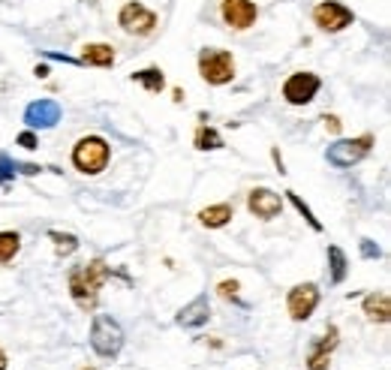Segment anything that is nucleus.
I'll return each instance as SVG.
<instances>
[{"mask_svg":"<svg viewBox=\"0 0 391 370\" xmlns=\"http://www.w3.org/2000/svg\"><path fill=\"white\" fill-rule=\"evenodd\" d=\"M112 277L106 259H93V262H84V265H75L70 271V295L72 301L79 305L82 310H93L100 301V289L102 283Z\"/></svg>","mask_w":391,"mask_h":370,"instance_id":"obj_1","label":"nucleus"},{"mask_svg":"<svg viewBox=\"0 0 391 370\" xmlns=\"http://www.w3.org/2000/svg\"><path fill=\"white\" fill-rule=\"evenodd\" d=\"M109 154H112V148L106 139L84 136L75 141V148H72V166L79 169L82 175H100L109 163Z\"/></svg>","mask_w":391,"mask_h":370,"instance_id":"obj_2","label":"nucleus"},{"mask_svg":"<svg viewBox=\"0 0 391 370\" xmlns=\"http://www.w3.org/2000/svg\"><path fill=\"white\" fill-rule=\"evenodd\" d=\"M91 346L102 358H118L123 349V328L106 313H97L91 322Z\"/></svg>","mask_w":391,"mask_h":370,"instance_id":"obj_3","label":"nucleus"},{"mask_svg":"<svg viewBox=\"0 0 391 370\" xmlns=\"http://www.w3.org/2000/svg\"><path fill=\"white\" fill-rule=\"evenodd\" d=\"M199 75L208 84H229L235 79V58L226 49H202L199 52Z\"/></svg>","mask_w":391,"mask_h":370,"instance_id":"obj_4","label":"nucleus"},{"mask_svg":"<svg viewBox=\"0 0 391 370\" xmlns=\"http://www.w3.org/2000/svg\"><path fill=\"white\" fill-rule=\"evenodd\" d=\"M370 151H374V136L365 132V136H358V139H337L335 145H328L325 160L337 169H349V166L361 163Z\"/></svg>","mask_w":391,"mask_h":370,"instance_id":"obj_5","label":"nucleus"},{"mask_svg":"<svg viewBox=\"0 0 391 370\" xmlns=\"http://www.w3.org/2000/svg\"><path fill=\"white\" fill-rule=\"evenodd\" d=\"M118 24H121V31L130 36H151L157 31V13L148 9L145 3H139V0H130V3L121 6Z\"/></svg>","mask_w":391,"mask_h":370,"instance_id":"obj_6","label":"nucleus"},{"mask_svg":"<svg viewBox=\"0 0 391 370\" xmlns=\"http://www.w3.org/2000/svg\"><path fill=\"white\" fill-rule=\"evenodd\" d=\"M352 22H355L352 9L343 6V3H337V0H322V3L313 6V24H316L319 31H325V33H340V31H346Z\"/></svg>","mask_w":391,"mask_h":370,"instance_id":"obj_7","label":"nucleus"},{"mask_svg":"<svg viewBox=\"0 0 391 370\" xmlns=\"http://www.w3.org/2000/svg\"><path fill=\"white\" fill-rule=\"evenodd\" d=\"M319 88H322V79L316 72H292L283 82V100L289 106H307L319 93Z\"/></svg>","mask_w":391,"mask_h":370,"instance_id":"obj_8","label":"nucleus"},{"mask_svg":"<svg viewBox=\"0 0 391 370\" xmlns=\"http://www.w3.org/2000/svg\"><path fill=\"white\" fill-rule=\"evenodd\" d=\"M319 305V286L316 283H298V286L289 289V298H286V310L295 322H304L313 316V310Z\"/></svg>","mask_w":391,"mask_h":370,"instance_id":"obj_9","label":"nucleus"},{"mask_svg":"<svg viewBox=\"0 0 391 370\" xmlns=\"http://www.w3.org/2000/svg\"><path fill=\"white\" fill-rule=\"evenodd\" d=\"M220 18L235 31H247L259 18V6L253 0H220Z\"/></svg>","mask_w":391,"mask_h":370,"instance_id":"obj_10","label":"nucleus"},{"mask_svg":"<svg viewBox=\"0 0 391 370\" xmlns=\"http://www.w3.org/2000/svg\"><path fill=\"white\" fill-rule=\"evenodd\" d=\"M247 208H250V214H256L259 220H274V217L283 214V199L268 187H256V190H250V196H247Z\"/></svg>","mask_w":391,"mask_h":370,"instance_id":"obj_11","label":"nucleus"},{"mask_svg":"<svg viewBox=\"0 0 391 370\" xmlns=\"http://www.w3.org/2000/svg\"><path fill=\"white\" fill-rule=\"evenodd\" d=\"M61 121V106H57L54 100H36L31 106L24 109V123L27 127H40V130H49L54 123Z\"/></svg>","mask_w":391,"mask_h":370,"instance_id":"obj_12","label":"nucleus"},{"mask_svg":"<svg viewBox=\"0 0 391 370\" xmlns=\"http://www.w3.org/2000/svg\"><path fill=\"white\" fill-rule=\"evenodd\" d=\"M337 346V325H328L325 337L316 340L310 346V355H307V370H328L331 364V349Z\"/></svg>","mask_w":391,"mask_h":370,"instance_id":"obj_13","label":"nucleus"},{"mask_svg":"<svg viewBox=\"0 0 391 370\" xmlns=\"http://www.w3.org/2000/svg\"><path fill=\"white\" fill-rule=\"evenodd\" d=\"M208 319H211V305H208L205 295L193 298L187 307H181V313L175 316V322L181 328H202Z\"/></svg>","mask_w":391,"mask_h":370,"instance_id":"obj_14","label":"nucleus"},{"mask_svg":"<svg viewBox=\"0 0 391 370\" xmlns=\"http://www.w3.org/2000/svg\"><path fill=\"white\" fill-rule=\"evenodd\" d=\"M235 217V208L229 202H220V205H208L199 211V223L208 226V229H223V226Z\"/></svg>","mask_w":391,"mask_h":370,"instance_id":"obj_15","label":"nucleus"},{"mask_svg":"<svg viewBox=\"0 0 391 370\" xmlns=\"http://www.w3.org/2000/svg\"><path fill=\"white\" fill-rule=\"evenodd\" d=\"M365 313H367V319L370 322H385L391 319V301H388V292H370V295L365 298Z\"/></svg>","mask_w":391,"mask_h":370,"instance_id":"obj_16","label":"nucleus"},{"mask_svg":"<svg viewBox=\"0 0 391 370\" xmlns=\"http://www.w3.org/2000/svg\"><path fill=\"white\" fill-rule=\"evenodd\" d=\"M79 63H91V66H112L114 63V49L109 43H88L82 49Z\"/></svg>","mask_w":391,"mask_h":370,"instance_id":"obj_17","label":"nucleus"},{"mask_svg":"<svg viewBox=\"0 0 391 370\" xmlns=\"http://www.w3.org/2000/svg\"><path fill=\"white\" fill-rule=\"evenodd\" d=\"M132 82L141 84V88L151 91V93H160V91L166 88V75H163V70H160V66H145V70L132 72Z\"/></svg>","mask_w":391,"mask_h":370,"instance_id":"obj_18","label":"nucleus"},{"mask_svg":"<svg viewBox=\"0 0 391 370\" xmlns=\"http://www.w3.org/2000/svg\"><path fill=\"white\" fill-rule=\"evenodd\" d=\"M328 265H331V283H343V280H346L349 259H346V253H343L337 244L328 247Z\"/></svg>","mask_w":391,"mask_h":370,"instance_id":"obj_19","label":"nucleus"},{"mask_svg":"<svg viewBox=\"0 0 391 370\" xmlns=\"http://www.w3.org/2000/svg\"><path fill=\"white\" fill-rule=\"evenodd\" d=\"M193 145L199 151H220L223 148V136L214 127H199L196 136H193Z\"/></svg>","mask_w":391,"mask_h":370,"instance_id":"obj_20","label":"nucleus"},{"mask_svg":"<svg viewBox=\"0 0 391 370\" xmlns=\"http://www.w3.org/2000/svg\"><path fill=\"white\" fill-rule=\"evenodd\" d=\"M22 250V235L18 232H0V265L13 262Z\"/></svg>","mask_w":391,"mask_h":370,"instance_id":"obj_21","label":"nucleus"},{"mask_svg":"<svg viewBox=\"0 0 391 370\" xmlns=\"http://www.w3.org/2000/svg\"><path fill=\"white\" fill-rule=\"evenodd\" d=\"M49 238H52V244H54L57 256H70V253L79 250V238H75V235H70V232H57V229H52V232H49Z\"/></svg>","mask_w":391,"mask_h":370,"instance_id":"obj_22","label":"nucleus"},{"mask_svg":"<svg viewBox=\"0 0 391 370\" xmlns=\"http://www.w3.org/2000/svg\"><path fill=\"white\" fill-rule=\"evenodd\" d=\"M286 196H289V202L295 205V211H298V214L304 217V220L310 223V229H313V232H322V223L316 220V217H313V211H310V205L304 202V199H301L298 193H292V190H289V193H286Z\"/></svg>","mask_w":391,"mask_h":370,"instance_id":"obj_23","label":"nucleus"},{"mask_svg":"<svg viewBox=\"0 0 391 370\" xmlns=\"http://www.w3.org/2000/svg\"><path fill=\"white\" fill-rule=\"evenodd\" d=\"M238 289H241V283H238V280H223L220 286H217L220 298H232V301H238Z\"/></svg>","mask_w":391,"mask_h":370,"instance_id":"obj_24","label":"nucleus"},{"mask_svg":"<svg viewBox=\"0 0 391 370\" xmlns=\"http://www.w3.org/2000/svg\"><path fill=\"white\" fill-rule=\"evenodd\" d=\"M9 178H15V163L6 154H0V184H6Z\"/></svg>","mask_w":391,"mask_h":370,"instance_id":"obj_25","label":"nucleus"},{"mask_svg":"<svg viewBox=\"0 0 391 370\" xmlns=\"http://www.w3.org/2000/svg\"><path fill=\"white\" fill-rule=\"evenodd\" d=\"M15 141H18V145H22L24 151H36V148H40V139H36V132H31V130L22 132V136H18Z\"/></svg>","mask_w":391,"mask_h":370,"instance_id":"obj_26","label":"nucleus"},{"mask_svg":"<svg viewBox=\"0 0 391 370\" xmlns=\"http://www.w3.org/2000/svg\"><path fill=\"white\" fill-rule=\"evenodd\" d=\"M361 256H365V259H379V256H383V250H379V247H374V241H370V238H361Z\"/></svg>","mask_w":391,"mask_h":370,"instance_id":"obj_27","label":"nucleus"},{"mask_svg":"<svg viewBox=\"0 0 391 370\" xmlns=\"http://www.w3.org/2000/svg\"><path fill=\"white\" fill-rule=\"evenodd\" d=\"M15 172H22V175H40L43 169L33 166V163H15Z\"/></svg>","mask_w":391,"mask_h":370,"instance_id":"obj_28","label":"nucleus"},{"mask_svg":"<svg viewBox=\"0 0 391 370\" xmlns=\"http://www.w3.org/2000/svg\"><path fill=\"white\" fill-rule=\"evenodd\" d=\"M325 127H328L331 132H340V118H335V115H325Z\"/></svg>","mask_w":391,"mask_h":370,"instance_id":"obj_29","label":"nucleus"},{"mask_svg":"<svg viewBox=\"0 0 391 370\" xmlns=\"http://www.w3.org/2000/svg\"><path fill=\"white\" fill-rule=\"evenodd\" d=\"M36 79H45V75H49V66H45V63H36Z\"/></svg>","mask_w":391,"mask_h":370,"instance_id":"obj_30","label":"nucleus"},{"mask_svg":"<svg viewBox=\"0 0 391 370\" xmlns=\"http://www.w3.org/2000/svg\"><path fill=\"white\" fill-rule=\"evenodd\" d=\"M6 364H9V362H6V353L0 349V370H6Z\"/></svg>","mask_w":391,"mask_h":370,"instance_id":"obj_31","label":"nucleus"},{"mask_svg":"<svg viewBox=\"0 0 391 370\" xmlns=\"http://www.w3.org/2000/svg\"><path fill=\"white\" fill-rule=\"evenodd\" d=\"M84 370H97V367H84Z\"/></svg>","mask_w":391,"mask_h":370,"instance_id":"obj_32","label":"nucleus"}]
</instances>
